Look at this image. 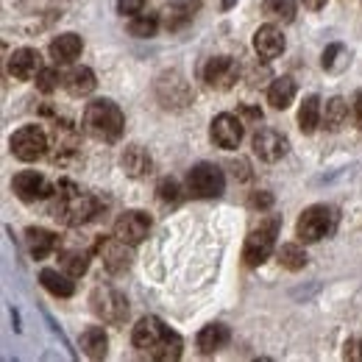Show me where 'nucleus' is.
<instances>
[{
    "instance_id": "obj_1",
    "label": "nucleus",
    "mask_w": 362,
    "mask_h": 362,
    "mask_svg": "<svg viewBox=\"0 0 362 362\" xmlns=\"http://www.w3.org/2000/svg\"><path fill=\"white\" fill-rule=\"evenodd\" d=\"M98 215V201L81 192L76 184L62 181L53 189V218H59L64 226H84Z\"/></svg>"
},
{
    "instance_id": "obj_2",
    "label": "nucleus",
    "mask_w": 362,
    "mask_h": 362,
    "mask_svg": "<svg viewBox=\"0 0 362 362\" xmlns=\"http://www.w3.org/2000/svg\"><path fill=\"white\" fill-rule=\"evenodd\" d=\"M126 117L120 112V106L109 98L92 100L84 109V132L90 136H95L98 142H117L123 134Z\"/></svg>"
},
{
    "instance_id": "obj_3",
    "label": "nucleus",
    "mask_w": 362,
    "mask_h": 362,
    "mask_svg": "<svg viewBox=\"0 0 362 362\" xmlns=\"http://www.w3.org/2000/svg\"><path fill=\"white\" fill-rule=\"evenodd\" d=\"M337 221H340V215H337L334 206H329V204H315V206L304 209V215L298 218V226H296L298 240H301V243H317V240L334 234Z\"/></svg>"
},
{
    "instance_id": "obj_4",
    "label": "nucleus",
    "mask_w": 362,
    "mask_h": 362,
    "mask_svg": "<svg viewBox=\"0 0 362 362\" xmlns=\"http://www.w3.org/2000/svg\"><path fill=\"white\" fill-rule=\"evenodd\" d=\"M279 226H281V221L271 215V218H265L259 226L254 228L251 234H248V240H245V248H243V262L248 265V268H257V265H262L268 257L273 254V248H276V234H279Z\"/></svg>"
},
{
    "instance_id": "obj_5",
    "label": "nucleus",
    "mask_w": 362,
    "mask_h": 362,
    "mask_svg": "<svg viewBox=\"0 0 362 362\" xmlns=\"http://www.w3.org/2000/svg\"><path fill=\"white\" fill-rule=\"evenodd\" d=\"M187 189L195 198H218L226 189V176H223V170L218 165L201 162L187 173Z\"/></svg>"
},
{
    "instance_id": "obj_6",
    "label": "nucleus",
    "mask_w": 362,
    "mask_h": 362,
    "mask_svg": "<svg viewBox=\"0 0 362 362\" xmlns=\"http://www.w3.org/2000/svg\"><path fill=\"white\" fill-rule=\"evenodd\" d=\"M47 151V134L40 126H23L11 134V153L20 162H37L40 156H45Z\"/></svg>"
},
{
    "instance_id": "obj_7",
    "label": "nucleus",
    "mask_w": 362,
    "mask_h": 362,
    "mask_svg": "<svg viewBox=\"0 0 362 362\" xmlns=\"http://www.w3.org/2000/svg\"><path fill=\"white\" fill-rule=\"evenodd\" d=\"M92 310L106 323H123L129 317V301L115 287H98L92 293Z\"/></svg>"
},
{
    "instance_id": "obj_8",
    "label": "nucleus",
    "mask_w": 362,
    "mask_h": 362,
    "mask_svg": "<svg viewBox=\"0 0 362 362\" xmlns=\"http://www.w3.org/2000/svg\"><path fill=\"white\" fill-rule=\"evenodd\" d=\"M98 254H100V262L109 273H126L132 268V245L123 243L120 237H103L98 240Z\"/></svg>"
},
{
    "instance_id": "obj_9",
    "label": "nucleus",
    "mask_w": 362,
    "mask_h": 362,
    "mask_svg": "<svg viewBox=\"0 0 362 362\" xmlns=\"http://www.w3.org/2000/svg\"><path fill=\"white\" fill-rule=\"evenodd\" d=\"M204 78H206V84L212 90H231L237 84V78H240V67H237V62L231 56H215V59L206 62Z\"/></svg>"
},
{
    "instance_id": "obj_10",
    "label": "nucleus",
    "mask_w": 362,
    "mask_h": 362,
    "mask_svg": "<svg viewBox=\"0 0 362 362\" xmlns=\"http://www.w3.org/2000/svg\"><path fill=\"white\" fill-rule=\"evenodd\" d=\"M11 189H14V195L20 201H40V198H50L56 187L45 176H40L37 170H23V173L14 176Z\"/></svg>"
},
{
    "instance_id": "obj_11",
    "label": "nucleus",
    "mask_w": 362,
    "mask_h": 362,
    "mask_svg": "<svg viewBox=\"0 0 362 362\" xmlns=\"http://www.w3.org/2000/svg\"><path fill=\"white\" fill-rule=\"evenodd\" d=\"M148 231H151V218L145 212H136V209L123 212L115 223V237H120L129 245H139L148 237Z\"/></svg>"
},
{
    "instance_id": "obj_12",
    "label": "nucleus",
    "mask_w": 362,
    "mask_h": 362,
    "mask_svg": "<svg viewBox=\"0 0 362 362\" xmlns=\"http://www.w3.org/2000/svg\"><path fill=\"white\" fill-rule=\"evenodd\" d=\"M168 326L159 320L156 315H148L142 317L139 323L134 326V334H132V343H134V349H139V351H153L165 337H168Z\"/></svg>"
},
{
    "instance_id": "obj_13",
    "label": "nucleus",
    "mask_w": 362,
    "mask_h": 362,
    "mask_svg": "<svg viewBox=\"0 0 362 362\" xmlns=\"http://www.w3.org/2000/svg\"><path fill=\"white\" fill-rule=\"evenodd\" d=\"M287 151H290L287 136L273 132V129H262V132L254 134V153L262 162H279V159L287 156Z\"/></svg>"
},
{
    "instance_id": "obj_14",
    "label": "nucleus",
    "mask_w": 362,
    "mask_h": 362,
    "mask_svg": "<svg viewBox=\"0 0 362 362\" xmlns=\"http://www.w3.org/2000/svg\"><path fill=\"white\" fill-rule=\"evenodd\" d=\"M240 139H243V120L237 117V115H218L215 120H212V142L218 145V148H226V151H234L237 145H240Z\"/></svg>"
},
{
    "instance_id": "obj_15",
    "label": "nucleus",
    "mask_w": 362,
    "mask_h": 362,
    "mask_svg": "<svg viewBox=\"0 0 362 362\" xmlns=\"http://www.w3.org/2000/svg\"><path fill=\"white\" fill-rule=\"evenodd\" d=\"M40 70H42V59L34 47H17L8 56V73L17 81H31V78H37Z\"/></svg>"
},
{
    "instance_id": "obj_16",
    "label": "nucleus",
    "mask_w": 362,
    "mask_h": 362,
    "mask_svg": "<svg viewBox=\"0 0 362 362\" xmlns=\"http://www.w3.org/2000/svg\"><path fill=\"white\" fill-rule=\"evenodd\" d=\"M254 50L262 56V59H276L284 53V34L276 28V25H262L257 34H254Z\"/></svg>"
},
{
    "instance_id": "obj_17",
    "label": "nucleus",
    "mask_w": 362,
    "mask_h": 362,
    "mask_svg": "<svg viewBox=\"0 0 362 362\" xmlns=\"http://www.w3.org/2000/svg\"><path fill=\"white\" fill-rule=\"evenodd\" d=\"M228 340H231V332H228V326H223V323H209V326H204V329L198 332V337H195L201 354H215V351L226 349Z\"/></svg>"
},
{
    "instance_id": "obj_18",
    "label": "nucleus",
    "mask_w": 362,
    "mask_h": 362,
    "mask_svg": "<svg viewBox=\"0 0 362 362\" xmlns=\"http://www.w3.org/2000/svg\"><path fill=\"white\" fill-rule=\"evenodd\" d=\"M81 50H84V40H81L78 34H62V37H56V40L50 42V56H53L56 64H70V62H76V59L81 56Z\"/></svg>"
},
{
    "instance_id": "obj_19",
    "label": "nucleus",
    "mask_w": 362,
    "mask_h": 362,
    "mask_svg": "<svg viewBox=\"0 0 362 362\" xmlns=\"http://www.w3.org/2000/svg\"><path fill=\"white\" fill-rule=\"evenodd\" d=\"M25 243H28V251H31L34 259H45V257H50V254L59 248L56 234L40 226H31L25 231Z\"/></svg>"
},
{
    "instance_id": "obj_20",
    "label": "nucleus",
    "mask_w": 362,
    "mask_h": 362,
    "mask_svg": "<svg viewBox=\"0 0 362 362\" xmlns=\"http://www.w3.org/2000/svg\"><path fill=\"white\" fill-rule=\"evenodd\" d=\"M95 73H92L90 67H73L67 76H64V90L70 92L73 98H84V95H90L95 90Z\"/></svg>"
},
{
    "instance_id": "obj_21",
    "label": "nucleus",
    "mask_w": 362,
    "mask_h": 362,
    "mask_svg": "<svg viewBox=\"0 0 362 362\" xmlns=\"http://www.w3.org/2000/svg\"><path fill=\"white\" fill-rule=\"evenodd\" d=\"M40 281H42V287H45L47 293H53L59 298H70L76 293V284H73L70 273H59L53 271V268H45V271L40 273Z\"/></svg>"
},
{
    "instance_id": "obj_22",
    "label": "nucleus",
    "mask_w": 362,
    "mask_h": 362,
    "mask_svg": "<svg viewBox=\"0 0 362 362\" xmlns=\"http://www.w3.org/2000/svg\"><path fill=\"white\" fill-rule=\"evenodd\" d=\"M81 349L90 360H103L106 349H109V337L103 332V326H90L81 332Z\"/></svg>"
},
{
    "instance_id": "obj_23",
    "label": "nucleus",
    "mask_w": 362,
    "mask_h": 362,
    "mask_svg": "<svg viewBox=\"0 0 362 362\" xmlns=\"http://www.w3.org/2000/svg\"><path fill=\"white\" fill-rule=\"evenodd\" d=\"M120 165H123V170L129 173V176H134V179H139V176H145V173H151V156L139 148V145H132V148H126L123 151V159H120Z\"/></svg>"
},
{
    "instance_id": "obj_24",
    "label": "nucleus",
    "mask_w": 362,
    "mask_h": 362,
    "mask_svg": "<svg viewBox=\"0 0 362 362\" xmlns=\"http://www.w3.org/2000/svg\"><path fill=\"white\" fill-rule=\"evenodd\" d=\"M320 120H323V112H320L317 95H307L304 103H301V109H298V126H301V132L304 134H313L317 126H320Z\"/></svg>"
},
{
    "instance_id": "obj_25",
    "label": "nucleus",
    "mask_w": 362,
    "mask_h": 362,
    "mask_svg": "<svg viewBox=\"0 0 362 362\" xmlns=\"http://www.w3.org/2000/svg\"><path fill=\"white\" fill-rule=\"evenodd\" d=\"M293 98H296V81L290 76L276 78L271 84V90H268V100H271L273 109H287L293 103Z\"/></svg>"
},
{
    "instance_id": "obj_26",
    "label": "nucleus",
    "mask_w": 362,
    "mask_h": 362,
    "mask_svg": "<svg viewBox=\"0 0 362 362\" xmlns=\"http://www.w3.org/2000/svg\"><path fill=\"white\" fill-rule=\"evenodd\" d=\"M195 8H198V0H179V3H173V6L165 11V25H168L170 31L187 25V23L192 20Z\"/></svg>"
},
{
    "instance_id": "obj_27",
    "label": "nucleus",
    "mask_w": 362,
    "mask_h": 362,
    "mask_svg": "<svg viewBox=\"0 0 362 362\" xmlns=\"http://www.w3.org/2000/svg\"><path fill=\"white\" fill-rule=\"evenodd\" d=\"M349 120V103L343 98H332L326 100V109H323V123L329 132H340Z\"/></svg>"
},
{
    "instance_id": "obj_28",
    "label": "nucleus",
    "mask_w": 362,
    "mask_h": 362,
    "mask_svg": "<svg viewBox=\"0 0 362 362\" xmlns=\"http://www.w3.org/2000/svg\"><path fill=\"white\" fill-rule=\"evenodd\" d=\"M90 251L87 248H73V251H64L62 254V268L64 273H70L73 279H78V276H84L87 268H90Z\"/></svg>"
},
{
    "instance_id": "obj_29",
    "label": "nucleus",
    "mask_w": 362,
    "mask_h": 362,
    "mask_svg": "<svg viewBox=\"0 0 362 362\" xmlns=\"http://www.w3.org/2000/svg\"><path fill=\"white\" fill-rule=\"evenodd\" d=\"M181 349H184V343H181V334H176L173 329L168 332V337L151 351V357L156 362H176L181 357Z\"/></svg>"
},
{
    "instance_id": "obj_30",
    "label": "nucleus",
    "mask_w": 362,
    "mask_h": 362,
    "mask_svg": "<svg viewBox=\"0 0 362 362\" xmlns=\"http://www.w3.org/2000/svg\"><path fill=\"white\" fill-rule=\"evenodd\" d=\"M276 257H279L281 268H287V271H301V268L307 265V251H304L298 243H284V245L276 251Z\"/></svg>"
},
{
    "instance_id": "obj_31",
    "label": "nucleus",
    "mask_w": 362,
    "mask_h": 362,
    "mask_svg": "<svg viewBox=\"0 0 362 362\" xmlns=\"http://www.w3.org/2000/svg\"><path fill=\"white\" fill-rule=\"evenodd\" d=\"M265 17H271L276 23H293L296 17V0H265L262 3Z\"/></svg>"
},
{
    "instance_id": "obj_32",
    "label": "nucleus",
    "mask_w": 362,
    "mask_h": 362,
    "mask_svg": "<svg viewBox=\"0 0 362 362\" xmlns=\"http://www.w3.org/2000/svg\"><path fill=\"white\" fill-rule=\"evenodd\" d=\"M156 28H159V20L151 14H136L132 17V23H129V31H132V37H139V40H145V37H153L156 34Z\"/></svg>"
},
{
    "instance_id": "obj_33",
    "label": "nucleus",
    "mask_w": 362,
    "mask_h": 362,
    "mask_svg": "<svg viewBox=\"0 0 362 362\" xmlns=\"http://www.w3.org/2000/svg\"><path fill=\"white\" fill-rule=\"evenodd\" d=\"M156 192H159V201L162 204H176L181 198V187L176 179H162L159 187H156Z\"/></svg>"
},
{
    "instance_id": "obj_34",
    "label": "nucleus",
    "mask_w": 362,
    "mask_h": 362,
    "mask_svg": "<svg viewBox=\"0 0 362 362\" xmlns=\"http://www.w3.org/2000/svg\"><path fill=\"white\" fill-rule=\"evenodd\" d=\"M59 81H62V78H59V73H56L53 67H42V70L37 73V90L45 92V95L56 90V87H59Z\"/></svg>"
},
{
    "instance_id": "obj_35",
    "label": "nucleus",
    "mask_w": 362,
    "mask_h": 362,
    "mask_svg": "<svg viewBox=\"0 0 362 362\" xmlns=\"http://www.w3.org/2000/svg\"><path fill=\"white\" fill-rule=\"evenodd\" d=\"M343 53H346L343 45H329L323 50V67L326 70H334L337 67V56H343Z\"/></svg>"
},
{
    "instance_id": "obj_36",
    "label": "nucleus",
    "mask_w": 362,
    "mask_h": 362,
    "mask_svg": "<svg viewBox=\"0 0 362 362\" xmlns=\"http://www.w3.org/2000/svg\"><path fill=\"white\" fill-rule=\"evenodd\" d=\"M142 6H145V0H117L120 14H129V17H136L142 11Z\"/></svg>"
},
{
    "instance_id": "obj_37",
    "label": "nucleus",
    "mask_w": 362,
    "mask_h": 362,
    "mask_svg": "<svg viewBox=\"0 0 362 362\" xmlns=\"http://www.w3.org/2000/svg\"><path fill=\"white\" fill-rule=\"evenodd\" d=\"M346 360H357V362H362V340H349L346 343Z\"/></svg>"
},
{
    "instance_id": "obj_38",
    "label": "nucleus",
    "mask_w": 362,
    "mask_h": 362,
    "mask_svg": "<svg viewBox=\"0 0 362 362\" xmlns=\"http://www.w3.org/2000/svg\"><path fill=\"white\" fill-rule=\"evenodd\" d=\"M273 204L271 192H259V195H251V206H259V209H268Z\"/></svg>"
},
{
    "instance_id": "obj_39",
    "label": "nucleus",
    "mask_w": 362,
    "mask_h": 362,
    "mask_svg": "<svg viewBox=\"0 0 362 362\" xmlns=\"http://www.w3.org/2000/svg\"><path fill=\"white\" fill-rule=\"evenodd\" d=\"M354 120L362 129V92H357V98H354Z\"/></svg>"
},
{
    "instance_id": "obj_40",
    "label": "nucleus",
    "mask_w": 362,
    "mask_h": 362,
    "mask_svg": "<svg viewBox=\"0 0 362 362\" xmlns=\"http://www.w3.org/2000/svg\"><path fill=\"white\" fill-rule=\"evenodd\" d=\"M243 115L251 117V120H262V112H259V109H248V106H243Z\"/></svg>"
},
{
    "instance_id": "obj_41",
    "label": "nucleus",
    "mask_w": 362,
    "mask_h": 362,
    "mask_svg": "<svg viewBox=\"0 0 362 362\" xmlns=\"http://www.w3.org/2000/svg\"><path fill=\"white\" fill-rule=\"evenodd\" d=\"M326 3H329V0H304V6H307V8H313V11H317V8H323Z\"/></svg>"
},
{
    "instance_id": "obj_42",
    "label": "nucleus",
    "mask_w": 362,
    "mask_h": 362,
    "mask_svg": "<svg viewBox=\"0 0 362 362\" xmlns=\"http://www.w3.org/2000/svg\"><path fill=\"white\" fill-rule=\"evenodd\" d=\"M234 3H237V0H223V8H231Z\"/></svg>"
}]
</instances>
